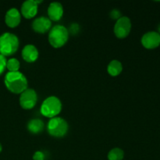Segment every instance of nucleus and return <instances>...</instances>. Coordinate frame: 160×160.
Listing matches in <instances>:
<instances>
[{
	"label": "nucleus",
	"instance_id": "7",
	"mask_svg": "<svg viewBox=\"0 0 160 160\" xmlns=\"http://www.w3.org/2000/svg\"><path fill=\"white\" fill-rule=\"evenodd\" d=\"M38 101L37 92L32 88H28L20 94V105L22 109L29 110L35 106Z\"/></svg>",
	"mask_w": 160,
	"mask_h": 160
},
{
	"label": "nucleus",
	"instance_id": "1",
	"mask_svg": "<svg viewBox=\"0 0 160 160\" xmlns=\"http://www.w3.org/2000/svg\"><path fill=\"white\" fill-rule=\"evenodd\" d=\"M6 88L13 94H21L28 88V79L21 72H8L4 78Z\"/></svg>",
	"mask_w": 160,
	"mask_h": 160
},
{
	"label": "nucleus",
	"instance_id": "13",
	"mask_svg": "<svg viewBox=\"0 0 160 160\" xmlns=\"http://www.w3.org/2000/svg\"><path fill=\"white\" fill-rule=\"evenodd\" d=\"M21 56L23 60L27 62H34L38 59L39 52L34 45H27L23 47L21 52Z\"/></svg>",
	"mask_w": 160,
	"mask_h": 160
},
{
	"label": "nucleus",
	"instance_id": "18",
	"mask_svg": "<svg viewBox=\"0 0 160 160\" xmlns=\"http://www.w3.org/2000/svg\"><path fill=\"white\" fill-rule=\"evenodd\" d=\"M6 58L0 54V75L4 72L5 69L6 68Z\"/></svg>",
	"mask_w": 160,
	"mask_h": 160
},
{
	"label": "nucleus",
	"instance_id": "23",
	"mask_svg": "<svg viewBox=\"0 0 160 160\" xmlns=\"http://www.w3.org/2000/svg\"><path fill=\"white\" fill-rule=\"evenodd\" d=\"M2 145L0 144V152H2Z\"/></svg>",
	"mask_w": 160,
	"mask_h": 160
},
{
	"label": "nucleus",
	"instance_id": "2",
	"mask_svg": "<svg viewBox=\"0 0 160 160\" xmlns=\"http://www.w3.org/2000/svg\"><path fill=\"white\" fill-rule=\"evenodd\" d=\"M20 42L17 35L12 33H4L0 36V54L9 56L17 52Z\"/></svg>",
	"mask_w": 160,
	"mask_h": 160
},
{
	"label": "nucleus",
	"instance_id": "8",
	"mask_svg": "<svg viewBox=\"0 0 160 160\" xmlns=\"http://www.w3.org/2000/svg\"><path fill=\"white\" fill-rule=\"evenodd\" d=\"M42 1H34V0H27L21 6V15L25 19L34 18L38 13V4Z\"/></svg>",
	"mask_w": 160,
	"mask_h": 160
},
{
	"label": "nucleus",
	"instance_id": "20",
	"mask_svg": "<svg viewBox=\"0 0 160 160\" xmlns=\"http://www.w3.org/2000/svg\"><path fill=\"white\" fill-rule=\"evenodd\" d=\"M33 160H45V154L41 151L36 152L33 155Z\"/></svg>",
	"mask_w": 160,
	"mask_h": 160
},
{
	"label": "nucleus",
	"instance_id": "10",
	"mask_svg": "<svg viewBox=\"0 0 160 160\" xmlns=\"http://www.w3.org/2000/svg\"><path fill=\"white\" fill-rule=\"evenodd\" d=\"M52 28V21L48 17H40L32 22V29L38 34H45Z\"/></svg>",
	"mask_w": 160,
	"mask_h": 160
},
{
	"label": "nucleus",
	"instance_id": "12",
	"mask_svg": "<svg viewBox=\"0 0 160 160\" xmlns=\"http://www.w3.org/2000/svg\"><path fill=\"white\" fill-rule=\"evenodd\" d=\"M48 19L51 21H59L63 16V7L61 3L53 2L48 8Z\"/></svg>",
	"mask_w": 160,
	"mask_h": 160
},
{
	"label": "nucleus",
	"instance_id": "4",
	"mask_svg": "<svg viewBox=\"0 0 160 160\" xmlns=\"http://www.w3.org/2000/svg\"><path fill=\"white\" fill-rule=\"evenodd\" d=\"M61 110L62 102L59 98L56 96H49L45 98L40 108L42 115L49 119L57 117Z\"/></svg>",
	"mask_w": 160,
	"mask_h": 160
},
{
	"label": "nucleus",
	"instance_id": "19",
	"mask_svg": "<svg viewBox=\"0 0 160 160\" xmlns=\"http://www.w3.org/2000/svg\"><path fill=\"white\" fill-rule=\"evenodd\" d=\"M121 17V12H120V11L119 9H113V10H112L110 12V17L112 19H113V20H117Z\"/></svg>",
	"mask_w": 160,
	"mask_h": 160
},
{
	"label": "nucleus",
	"instance_id": "14",
	"mask_svg": "<svg viewBox=\"0 0 160 160\" xmlns=\"http://www.w3.org/2000/svg\"><path fill=\"white\" fill-rule=\"evenodd\" d=\"M44 122L40 119H32L28 123L27 128L28 131L31 134H38L44 130Z\"/></svg>",
	"mask_w": 160,
	"mask_h": 160
},
{
	"label": "nucleus",
	"instance_id": "9",
	"mask_svg": "<svg viewBox=\"0 0 160 160\" xmlns=\"http://www.w3.org/2000/svg\"><path fill=\"white\" fill-rule=\"evenodd\" d=\"M142 45L147 49H154L160 45V35L156 31H148L142 38Z\"/></svg>",
	"mask_w": 160,
	"mask_h": 160
},
{
	"label": "nucleus",
	"instance_id": "3",
	"mask_svg": "<svg viewBox=\"0 0 160 160\" xmlns=\"http://www.w3.org/2000/svg\"><path fill=\"white\" fill-rule=\"evenodd\" d=\"M69 39V31L62 25H55L48 33V42L55 48L65 45Z\"/></svg>",
	"mask_w": 160,
	"mask_h": 160
},
{
	"label": "nucleus",
	"instance_id": "22",
	"mask_svg": "<svg viewBox=\"0 0 160 160\" xmlns=\"http://www.w3.org/2000/svg\"><path fill=\"white\" fill-rule=\"evenodd\" d=\"M158 33H159L160 35V24L159 25V27H158Z\"/></svg>",
	"mask_w": 160,
	"mask_h": 160
},
{
	"label": "nucleus",
	"instance_id": "6",
	"mask_svg": "<svg viewBox=\"0 0 160 160\" xmlns=\"http://www.w3.org/2000/svg\"><path fill=\"white\" fill-rule=\"evenodd\" d=\"M131 31V21L129 17H121L116 21L113 31L116 37L120 39L125 38L129 35Z\"/></svg>",
	"mask_w": 160,
	"mask_h": 160
},
{
	"label": "nucleus",
	"instance_id": "15",
	"mask_svg": "<svg viewBox=\"0 0 160 160\" xmlns=\"http://www.w3.org/2000/svg\"><path fill=\"white\" fill-rule=\"evenodd\" d=\"M123 71V65L119 60H112L107 67V72L110 76L117 77Z\"/></svg>",
	"mask_w": 160,
	"mask_h": 160
},
{
	"label": "nucleus",
	"instance_id": "11",
	"mask_svg": "<svg viewBox=\"0 0 160 160\" xmlns=\"http://www.w3.org/2000/svg\"><path fill=\"white\" fill-rule=\"evenodd\" d=\"M21 21V14L16 8H12L6 12L5 16L6 24L10 28H15L19 26Z\"/></svg>",
	"mask_w": 160,
	"mask_h": 160
},
{
	"label": "nucleus",
	"instance_id": "21",
	"mask_svg": "<svg viewBox=\"0 0 160 160\" xmlns=\"http://www.w3.org/2000/svg\"><path fill=\"white\" fill-rule=\"evenodd\" d=\"M78 31H79V26H78V24H77V23H73V24H71V26H70V31H69V32H70L71 34H77V33L78 32Z\"/></svg>",
	"mask_w": 160,
	"mask_h": 160
},
{
	"label": "nucleus",
	"instance_id": "17",
	"mask_svg": "<svg viewBox=\"0 0 160 160\" xmlns=\"http://www.w3.org/2000/svg\"><path fill=\"white\" fill-rule=\"evenodd\" d=\"M20 68V61L16 58H11L6 62V69L9 72H17Z\"/></svg>",
	"mask_w": 160,
	"mask_h": 160
},
{
	"label": "nucleus",
	"instance_id": "16",
	"mask_svg": "<svg viewBox=\"0 0 160 160\" xmlns=\"http://www.w3.org/2000/svg\"><path fill=\"white\" fill-rule=\"evenodd\" d=\"M124 157V152L120 148H114L108 153L109 160H122Z\"/></svg>",
	"mask_w": 160,
	"mask_h": 160
},
{
	"label": "nucleus",
	"instance_id": "5",
	"mask_svg": "<svg viewBox=\"0 0 160 160\" xmlns=\"http://www.w3.org/2000/svg\"><path fill=\"white\" fill-rule=\"evenodd\" d=\"M48 133L54 138H62L67 134L69 126L67 122L61 117L50 119L47 125Z\"/></svg>",
	"mask_w": 160,
	"mask_h": 160
}]
</instances>
